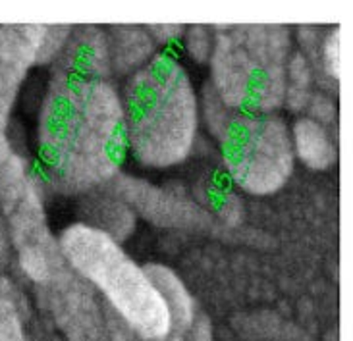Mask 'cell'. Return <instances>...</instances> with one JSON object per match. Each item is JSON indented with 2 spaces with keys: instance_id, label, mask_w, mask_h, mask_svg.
<instances>
[{
  "instance_id": "obj_1",
  "label": "cell",
  "mask_w": 353,
  "mask_h": 341,
  "mask_svg": "<svg viewBox=\"0 0 353 341\" xmlns=\"http://www.w3.org/2000/svg\"><path fill=\"white\" fill-rule=\"evenodd\" d=\"M128 156L122 95L110 79L54 70L37 118V176L43 189L83 197L106 187Z\"/></svg>"
},
{
  "instance_id": "obj_2",
  "label": "cell",
  "mask_w": 353,
  "mask_h": 341,
  "mask_svg": "<svg viewBox=\"0 0 353 341\" xmlns=\"http://www.w3.org/2000/svg\"><path fill=\"white\" fill-rule=\"evenodd\" d=\"M122 95L128 152L145 168H172L190 158L199 133V95L172 52H159L128 77Z\"/></svg>"
},
{
  "instance_id": "obj_3",
  "label": "cell",
  "mask_w": 353,
  "mask_h": 341,
  "mask_svg": "<svg viewBox=\"0 0 353 341\" xmlns=\"http://www.w3.org/2000/svg\"><path fill=\"white\" fill-rule=\"evenodd\" d=\"M210 89L238 114H276L284 105L294 39L282 23L212 25Z\"/></svg>"
},
{
  "instance_id": "obj_4",
  "label": "cell",
  "mask_w": 353,
  "mask_h": 341,
  "mask_svg": "<svg viewBox=\"0 0 353 341\" xmlns=\"http://www.w3.org/2000/svg\"><path fill=\"white\" fill-rule=\"evenodd\" d=\"M58 247L64 262L103 295V303L141 340H163L172 332L163 299L154 291L143 266L125 253L122 243L74 222L60 231Z\"/></svg>"
},
{
  "instance_id": "obj_5",
  "label": "cell",
  "mask_w": 353,
  "mask_h": 341,
  "mask_svg": "<svg viewBox=\"0 0 353 341\" xmlns=\"http://www.w3.org/2000/svg\"><path fill=\"white\" fill-rule=\"evenodd\" d=\"M216 139L226 176L243 193L274 195L294 174L292 133L278 114H234Z\"/></svg>"
},
{
  "instance_id": "obj_6",
  "label": "cell",
  "mask_w": 353,
  "mask_h": 341,
  "mask_svg": "<svg viewBox=\"0 0 353 341\" xmlns=\"http://www.w3.org/2000/svg\"><path fill=\"white\" fill-rule=\"evenodd\" d=\"M35 303L62 341H112L103 299L66 262L35 285Z\"/></svg>"
},
{
  "instance_id": "obj_7",
  "label": "cell",
  "mask_w": 353,
  "mask_h": 341,
  "mask_svg": "<svg viewBox=\"0 0 353 341\" xmlns=\"http://www.w3.org/2000/svg\"><path fill=\"white\" fill-rule=\"evenodd\" d=\"M120 199L130 205L135 216L161 227L174 229H205L210 226V212L201 209L183 191L159 187L149 181L118 174L108 183Z\"/></svg>"
},
{
  "instance_id": "obj_8",
  "label": "cell",
  "mask_w": 353,
  "mask_h": 341,
  "mask_svg": "<svg viewBox=\"0 0 353 341\" xmlns=\"http://www.w3.org/2000/svg\"><path fill=\"white\" fill-rule=\"evenodd\" d=\"M45 37L43 23L0 25V122L10 123L21 85L37 66L39 50Z\"/></svg>"
},
{
  "instance_id": "obj_9",
  "label": "cell",
  "mask_w": 353,
  "mask_h": 341,
  "mask_svg": "<svg viewBox=\"0 0 353 341\" xmlns=\"http://www.w3.org/2000/svg\"><path fill=\"white\" fill-rule=\"evenodd\" d=\"M52 68L89 79H110L112 72L105 29L97 25H77L72 29L66 47Z\"/></svg>"
},
{
  "instance_id": "obj_10",
  "label": "cell",
  "mask_w": 353,
  "mask_h": 341,
  "mask_svg": "<svg viewBox=\"0 0 353 341\" xmlns=\"http://www.w3.org/2000/svg\"><path fill=\"white\" fill-rule=\"evenodd\" d=\"M79 224L99 229L118 243H124L135 231L137 216L130 205L106 185L81 197Z\"/></svg>"
},
{
  "instance_id": "obj_11",
  "label": "cell",
  "mask_w": 353,
  "mask_h": 341,
  "mask_svg": "<svg viewBox=\"0 0 353 341\" xmlns=\"http://www.w3.org/2000/svg\"><path fill=\"white\" fill-rule=\"evenodd\" d=\"M106 31V47L112 76L132 77L143 70L159 48L143 25H110Z\"/></svg>"
},
{
  "instance_id": "obj_12",
  "label": "cell",
  "mask_w": 353,
  "mask_h": 341,
  "mask_svg": "<svg viewBox=\"0 0 353 341\" xmlns=\"http://www.w3.org/2000/svg\"><path fill=\"white\" fill-rule=\"evenodd\" d=\"M143 270L168 311L172 332L181 335L199 314L190 289L170 266L151 262V265H145Z\"/></svg>"
},
{
  "instance_id": "obj_13",
  "label": "cell",
  "mask_w": 353,
  "mask_h": 341,
  "mask_svg": "<svg viewBox=\"0 0 353 341\" xmlns=\"http://www.w3.org/2000/svg\"><path fill=\"white\" fill-rule=\"evenodd\" d=\"M35 304L26 289L6 274H0V341H33L31 324Z\"/></svg>"
},
{
  "instance_id": "obj_14",
  "label": "cell",
  "mask_w": 353,
  "mask_h": 341,
  "mask_svg": "<svg viewBox=\"0 0 353 341\" xmlns=\"http://www.w3.org/2000/svg\"><path fill=\"white\" fill-rule=\"evenodd\" d=\"M296 161H301L311 170H330L338 161V145L330 130L301 116L290 127Z\"/></svg>"
},
{
  "instance_id": "obj_15",
  "label": "cell",
  "mask_w": 353,
  "mask_h": 341,
  "mask_svg": "<svg viewBox=\"0 0 353 341\" xmlns=\"http://www.w3.org/2000/svg\"><path fill=\"white\" fill-rule=\"evenodd\" d=\"M315 93V76L307 58L294 50L288 58L286 87H284V108L292 114L305 112L311 96Z\"/></svg>"
},
{
  "instance_id": "obj_16",
  "label": "cell",
  "mask_w": 353,
  "mask_h": 341,
  "mask_svg": "<svg viewBox=\"0 0 353 341\" xmlns=\"http://www.w3.org/2000/svg\"><path fill=\"white\" fill-rule=\"evenodd\" d=\"M323 89H332L338 87L342 79V28L334 25L326 33L321 41V50H319V68H316L315 83Z\"/></svg>"
},
{
  "instance_id": "obj_17",
  "label": "cell",
  "mask_w": 353,
  "mask_h": 341,
  "mask_svg": "<svg viewBox=\"0 0 353 341\" xmlns=\"http://www.w3.org/2000/svg\"><path fill=\"white\" fill-rule=\"evenodd\" d=\"M214 47V29L212 25H190L185 28L183 39H181V48L191 62L197 64H209L210 54Z\"/></svg>"
},
{
  "instance_id": "obj_18",
  "label": "cell",
  "mask_w": 353,
  "mask_h": 341,
  "mask_svg": "<svg viewBox=\"0 0 353 341\" xmlns=\"http://www.w3.org/2000/svg\"><path fill=\"white\" fill-rule=\"evenodd\" d=\"M238 112H234V110H230L228 106L224 105L222 101H220V96L210 89V85L207 83L205 89H203V95L199 99V116L201 118H205V122H207V127L210 130V133L214 135V137H219L222 130L226 127V123L232 120V116Z\"/></svg>"
},
{
  "instance_id": "obj_19",
  "label": "cell",
  "mask_w": 353,
  "mask_h": 341,
  "mask_svg": "<svg viewBox=\"0 0 353 341\" xmlns=\"http://www.w3.org/2000/svg\"><path fill=\"white\" fill-rule=\"evenodd\" d=\"M72 25H45V37L39 50L37 66H52L57 62L72 35Z\"/></svg>"
},
{
  "instance_id": "obj_20",
  "label": "cell",
  "mask_w": 353,
  "mask_h": 341,
  "mask_svg": "<svg viewBox=\"0 0 353 341\" xmlns=\"http://www.w3.org/2000/svg\"><path fill=\"white\" fill-rule=\"evenodd\" d=\"M305 116L311 118L313 122L325 125L326 130H330L332 123H336V120H338V105H336V101L330 93L316 89L311 96V101H309V105H307Z\"/></svg>"
},
{
  "instance_id": "obj_21",
  "label": "cell",
  "mask_w": 353,
  "mask_h": 341,
  "mask_svg": "<svg viewBox=\"0 0 353 341\" xmlns=\"http://www.w3.org/2000/svg\"><path fill=\"white\" fill-rule=\"evenodd\" d=\"M147 31L153 37L159 52H170V48L176 47V45H181L185 25H180V23H157V25H147Z\"/></svg>"
},
{
  "instance_id": "obj_22",
  "label": "cell",
  "mask_w": 353,
  "mask_h": 341,
  "mask_svg": "<svg viewBox=\"0 0 353 341\" xmlns=\"http://www.w3.org/2000/svg\"><path fill=\"white\" fill-rule=\"evenodd\" d=\"M181 338H183V341H214L212 324L205 314L199 313L190 328L181 333Z\"/></svg>"
},
{
  "instance_id": "obj_23",
  "label": "cell",
  "mask_w": 353,
  "mask_h": 341,
  "mask_svg": "<svg viewBox=\"0 0 353 341\" xmlns=\"http://www.w3.org/2000/svg\"><path fill=\"white\" fill-rule=\"evenodd\" d=\"M14 258V249H12V239H10L8 222L4 212L0 210V274H4L12 265Z\"/></svg>"
},
{
  "instance_id": "obj_24",
  "label": "cell",
  "mask_w": 353,
  "mask_h": 341,
  "mask_svg": "<svg viewBox=\"0 0 353 341\" xmlns=\"http://www.w3.org/2000/svg\"><path fill=\"white\" fill-rule=\"evenodd\" d=\"M124 341H147V340H141L139 335H135V333H130V335H128ZM154 341H183V338H181L180 333L170 332L168 335H166V338H163V340H154Z\"/></svg>"
},
{
  "instance_id": "obj_25",
  "label": "cell",
  "mask_w": 353,
  "mask_h": 341,
  "mask_svg": "<svg viewBox=\"0 0 353 341\" xmlns=\"http://www.w3.org/2000/svg\"><path fill=\"white\" fill-rule=\"evenodd\" d=\"M45 341H62V340L58 338L57 333H50V335H48V338H47V340H45Z\"/></svg>"
},
{
  "instance_id": "obj_26",
  "label": "cell",
  "mask_w": 353,
  "mask_h": 341,
  "mask_svg": "<svg viewBox=\"0 0 353 341\" xmlns=\"http://www.w3.org/2000/svg\"><path fill=\"white\" fill-rule=\"evenodd\" d=\"M33 341H37V340H33Z\"/></svg>"
}]
</instances>
